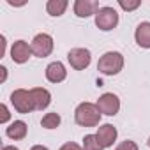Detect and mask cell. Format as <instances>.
Instances as JSON below:
<instances>
[{"label": "cell", "instance_id": "1", "mask_svg": "<svg viewBox=\"0 0 150 150\" xmlns=\"http://www.w3.org/2000/svg\"><path fill=\"white\" fill-rule=\"evenodd\" d=\"M74 120H76L78 125L94 127V125H99V122H101V111H99L97 104L81 103L76 108V111H74Z\"/></svg>", "mask_w": 150, "mask_h": 150}, {"label": "cell", "instance_id": "2", "mask_svg": "<svg viewBox=\"0 0 150 150\" xmlns=\"http://www.w3.org/2000/svg\"><path fill=\"white\" fill-rule=\"evenodd\" d=\"M124 67V57L118 51H108L104 53L99 62H97V71L106 74V76H113V74H118Z\"/></svg>", "mask_w": 150, "mask_h": 150}, {"label": "cell", "instance_id": "3", "mask_svg": "<svg viewBox=\"0 0 150 150\" xmlns=\"http://www.w3.org/2000/svg\"><path fill=\"white\" fill-rule=\"evenodd\" d=\"M11 103L14 106V110L18 113H30L35 110V104H34V99H32V94L30 90H25V88H18L11 94Z\"/></svg>", "mask_w": 150, "mask_h": 150}, {"label": "cell", "instance_id": "4", "mask_svg": "<svg viewBox=\"0 0 150 150\" xmlns=\"http://www.w3.org/2000/svg\"><path fill=\"white\" fill-rule=\"evenodd\" d=\"M96 25L97 28L108 32V30H113L117 25H118V14L113 7H101L96 14Z\"/></svg>", "mask_w": 150, "mask_h": 150}, {"label": "cell", "instance_id": "5", "mask_svg": "<svg viewBox=\"0 0 150 150\" xmlns=\"http://www.w3.org/2000/svg\"><path fill=\"white\" fill-rule=\"evenodd\" d=\"M67 60L71 64V67H74L76 71H83L90 65V51L85 50V48H72L69 53H67Z\"/></svg>", "mask_w": 150, "mask_h": 150}, {"label": "cell", "instance_id": "6", "mask_svg": "<svg viewBox=\"0 0 150 150\" xmlns=\"http://www.w3.org/2000/svg\"><path fill=\"white\" fill-rule=\"evenodd\" d=\"M30 48H32V53H34L35 57L44 58V57H48V55L53 51V39H51V35H48V34H37V35L34 37Z\"/></svg>", "mask_w": 150, "mask_h": 150}, {"label": "cell", "instance_id": "7", "mask_svg": "<svg viewBox=\"0 0 150 150\" xmlns=\"http://www.w3.org/2000/svg\"><path fill=\"white\" fill-rule=\"evenodd\" d=\"M97 108H99L101 115L113 117V115H117L118 110H120V99H118L115 94H111V92L103 94V96L99 97V101H97Z\"/></svg>", "mask_w": 150, "mask_h": 150}, {"label": "cell", "instance_id": "8", "mask_svg": "<svg viewBox=\"0 0 150 150\" xmlns=\"http://www.w3.org/2000/svg\"><path fill=\"white\" fill-rule=\"evenodd\" d=\"M99 9V2L96 0H76L74 2V14L78 18H88L92 14H97Z\"/></svg>", "mask_w": 150, "mask_h": 150}, {"label": "cell", "instance_id": "9", "mask_svg": "<svg viewBox=\"0 0 150 150\" xmlns=\"http://www.w3.org/2000/svg\"><path fill=\"white\" fill-rule=\"evenodd\" d=\"M30 55H32V48L25 41H16L11 46V58L16 64H25L30 58Z\"/></svg>", "mask_w": 150, "mask_h": 150}, {"label": "cell", "instance_id": "10", "mask_svg": "<svg viewBox=\"0 0 150 150\" xmlns=\"http://www.w3.org/2000/svg\"><path fill=\"white\" fill-rule=\"evenodd\" d=\"M117 129L111 125V124H104V125H101L99 129H97V139H99V143L103 145V148H106V146H111L113 143H115V139H117Z\"/></svg>", "mask_w": 150, "mask_h": 150}, {"label": "cell", "instance_id": "11", "mask_svg": "<svg viewBox=\"0 0 150 150\" xmlns=\"http://www.w3.org/2000/svg\"><path fill=\"white\" fill-rule=\"evenodd\" d=\"M65 76H67V71H65L62 62H51L46 67V78L51 83H60L65 80Z\"/></svg>", "mask_w": 150, "mask_h": 150}, {"label": "cell", "instance_id": "12", "mask_svg": "<svg viewBox=\"0 0 150 150\" xmlns=\"http://www.w3.org/2000/svg\"><path fill=\"white\" fill-rule=\"evenodd\" d=\"M30 94H32V99H34L35 110H44V108L50 106V103H51V94H50L46 88H42V87H35V88L30 90Z\"/></svg>", "mask_w": 150, "mask_h": 150}, {"label": "cell", "instance_id": "13", "mask_svg": "<svg viewBox=\"0 0 150 150\" xmlns=\"http://www.w3.org/2000/svg\"><path fill=\"white\" fill-rule=\"evenodd\" d=\"M134 39L138 42V46L141 48H150V23L148 21H141L136 28Z\"/></svg>", "mask_w": 150, "mask_h": 150}, {"label": "cell", "instance_id": "14", "mask_svg": "<svg viewBox=\"0 0 150 150\" xmlns=\"http://www.w3.org/2000/svg\"><path fill=\"white\" fill-rule=\"evenodd\" d=\"M6 134H7L11 139H23V138L27 136V124H25L23 120H14V122L7 127Z\"/></svg>", "mask_w": 150, "mask_h": 150}, {"label": "cell", "instance_id": "15", "mask_svg": "<svg viewBox=\"0 0 150 150\" xmlns=\"http://www.w3.org/2000/svg\"><path fill=\"white\" fill-rule=\"evenodd\" d=\"M67 2L65 0H50V2L46 4V11H48V14H51V16H62L64 13H65V9H67Z\"/></svg>", "mask_w": 150, "mask_h": 150}, {"label": "cell", "instance_id": "16", "mask_svg": "<svg viewBox=\"0 0 150 150\" xmlns=\"http://www.w3.org/2000/svg\"><path fill=\"white\" fill-rule=\"evenodd\" d=\"M41 125L44 129H57L60 125V115L58 113H46L41 120Z\"/></svg>", "mask_w": 150, "mask_h": 150}, {"label": "cell", "instance_id": "17", "mask_svg": "<svg viewBox=\"0 0 150 150\" xmlns=\"http://www.w3.org/2000/svg\"><path fill=\"white\" fill-rule=\"evenodd\" d=\"M83 150H103V145L99 143L96 134H87L83 138Z\"/></svg>", "mask_w": 150, "mask_h": 150}, {"label": "cell", "instance_id": "18", "mask_svg": "<svg viewBox=\"0 0 150 150\" xmlns=\"http://www.w3.org/2000/svg\"><path fill=\"white\" fill-rule=\"evenodd\" d=\"M120 7L124 9V11H134V9H138L139 6H141V2L139 0H134V2H125V0H120Z\"/></svg>", "mask_w": 150, "mask_h": 150}, {"label": "cell", "instance_id": "19", "mask_svg": "<svg viewBox=\"0 0 150 150\" xmlns=\"http://www.w3.org/2000/svg\"><path fill=\"white\" fill-rule=\"evenodd\" d=\"M117 150H138V145L134 141H131V139H125V141L118 143Z\"/></svg>", "mask_w": 150, "mask_h": 150}, {"label": "cell", "instance_id": "20", "mask_svg": "<svg viewBox=\"0 0 150 150\" xmlns=\"http://www.w3.org/2000/svg\"><path fill=\"white\" fill-rule=\"evenodd\" d=\"M0 113H2V115H0V122H2V124H6L7 120H9V110H7V106L6 104H2V106H0Z\"/></svg>", "mask_w": 150, "mask_h": 150}, {"label": "cell", "instance_id": "21", "mask_svg": "<svg viewBox=\"0 0 150 150\" xmlns=\"http://www.w3.org/2000/svg\"><path fill=\"white\" fill-rule=\"evenodd\" d=\"M60 150H83L80 145H76V143H72V141H69V143H65V145H62L60 146Z\"/></svg>", "mask_w": 150, "mask_h": 150}, {"label": "cell", "instance_id": "22", "mask_svg": "<svg viewBox=\"0 0 150 150\" xmlns=\"http://www.w3.org/2000/svg\"><path fill=\"white\" fill-rule=\"evenodd\" d=\"M0 42H2V44H0V57H2L4 55V50H6V37L4 35L0 37Z\"/></svg>", "mask_w": 150, "mask_h": 150}, {"label": "cell", "instance_id": "23", "mask_svg": "<svg viewBox=\"0 0 150 150\" xmlns=\"http://www.w3.org/2000/svg\"><path fill=\"white\" fill-rule=\"evenodd\" d=\"M30 150H48L46 146H42V145H35V146H32Z\"/></svg>", "mask_w": 150, "mask_h": 150}, {"label": "cell", "instance_id": "24", "mask_svg": "<svg viewBox=\"0 0 150 150\" xmlns=\"http://www.w3.org/2000/svg\"><path fill=\"white\" fill-rule=\"evenodd\" d=\"M2 150H20V148H16V146H13V145H6Z\"/></svg>", "mask_w": 150, "mask_h": 150}, {"label": "cell", "instance_id": "25", "mask_svg": "<svg viewBox=\"0 0 150 150\" xmlns=\"http://www.w3.org/2000/svg\"><path fill=\"white\" fill-rule=\"evenodd\" d=\"M0 71H2V81H4V80H6V71H7V69H6V67H0Z\"/></svg>", "mask_w": 150, "mask_h": 150}, {"label": "cell", "instance_id": "26", "mask_svg": "<svg viewBox=\"0 0 150 150\" xmlns=\"http://www.w3.org/2000/svg\"><path fill=\"white\" fill-rule=\"evenodd\" d=\"M146 145H148V146H150V138H148V141H146Z\"/></svg>", "mask_w": 150, "mask_h": 150}]
</instances>
